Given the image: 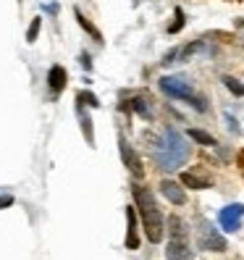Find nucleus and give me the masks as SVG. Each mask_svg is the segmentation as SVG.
Instances as JSON below:
<instances>
[{
	"label": "nucleus",
	"instance_id": "nucleus-1",
	"mask_svg": "<svg viewBox=\"0 0 244 260\" xmlns=\"http://www.w3.org/2000/svg\"><path fill=\"white\" fill-rule=\"evenodd\" d=\"M150 142H152L150 145L152 158H155V163L163 168V171H176V168L184 166L187 158H189V145L176 129H165L160 140L152 137Z\"/></svg>",
	"mask_w": 244,
	"mask_h": 260
},
{
	"label": "nucleus",
	"instance_id": "nucleus-2",
	"mask_svg": "<svg viewBox=\"0 0 244 260\" xmlns=\"http://www.w3.org/2000/svg\"><path fill=\"white\" fill-rule=\"evenodd\" d=\"M134 205L140 210V218H142V226H145V234L152 244H158L163 239V232H165V218L155 203V194H152L147 187L136 184L134 187Z\"/></svg>",
	"mask_w": 244,
	"mask_h": 260
},
{
	"label": "nucleus",
	"instance_id": "nucleus-3",
	"mask_svg": "<svg viewBox=\"0 0 244 260\" xmlns=\"http://www.w3.org/2000/svg\"><path fill=\"white\" fill-rule=\"evenodd\" d=\"M168 232H171V239H168V247H165V257L168 260H192L187 223L179 216H171L168 218Z\"/></svg>",
	"mask_w": 244,
	"mask_h": 260
},
{
	"label": "nucleus",
	"instance_id": "nucleus-4",
	"mask_svg": "<svg viewBox=\"0 0 244 260\" xmlns=\"http://www.w3.org/2000/svg\"><path fill=\"white\" fill-rule=\"evenodd\" d=\"M197 247L207 252H223L228 244H226V237L210 221H200V226H197Z\"/></svg>",
	"mask_w": 244,
	"mask_h": 260
},
{
	"label": "nucleus",
	"instance_id": "nucleus-5",
	"mask_svg": "<svg viewBox=\"0 0 244 260\" xmlns=\"http://www.w3.org/2000/svg\"><path fill=\"white\" fill-rule=\"evenodd\" d=\"M160 89H163L168 98H173V100H187V103H189V100L194 98L189 82L181 79V76H163V79H160Z\"/></svg>",
	"mask_w": 244,
	"mask_h": 260
},
{
	"label": "nucleus",
	"instance_id": "nucleus-6",
	"mask_svg": "<svg viewBox=\"0 0 244 260\" xmlns=\"http://www.w3.org/2000/svg\"><path fill=\"white\" fill-rule=\"evenodd\" d=\"M118 150H121V160H124V166L131 171V176H134V179H142V176H145L142 160H140V155H136L134 147L124 140V137H118Z\"/></svg>",
	"mask_w": 244,
	"mask_h": 260
},
{
	"label": "nucleus",
	"instance_id": "nucleus-7",
	"mask_svg": "<svg viewBox=\"0 0 244 260\" xmlns=\"http://www.w3.org/2000/svg\"><path fill=\"white\" fill-rule=\"evenodd\" d=\"M241 218H244V205H228V208H223L221 213H218V221H221V226L226 229V232H239L241 229Z\"/></svg>",
	"mask_w": 244,
	"mask_h": 260
},
{
	"label": "nucleus",
	"instance_id": "nucleus-8",
	"mask_svg": "<svg viewBox=\"0 0 244 260\" xmlns=\"http://www.w3.org/2000/svg\"><path fill=\"white\" fill-rule=\"evenodd\" d=\"M160 192H163L165 200L173 203V205H184L187 203V192H184V187H181L179 181H171V179L160 181Z\"/></svg>",
	"mask_w": 244,
	"mask_h": 260
},
{
	"label": "nucleus",
	"instance_id": "nucleus-9",
	"mask_svg": "<svg viewBox=\"0 0 244 260\" xmlns=\"http://www.w3.org/2000/svg\"><path fill=\"white\" fill-rule=\"evenodd\" d=\"M66 82H68V74H66L63 66H53V69L48 71V87L53 89L55 95H58V92H63Z\"/></svg>",
	"mask_w": 244,
	"mask_h": 260
},
{
	"label": "nucleus",
	"instance_id": "nucleus-10",
	"mask_svg": "<svg viewBox=\"0 0 244 260\" xmlns=\"http://www.w3.org/2000/svg\"><path fill=\"white\" fill-rule=\"evenodd\" d=\"M126 250H136L140 247V237H136V210L126 208Z\"/></svg>",
	"mask_w": 244,
	"mask_h": 260
},
{
	"label": "nucleus",
	"instance_id": "nucleus-11",
	"mask_svg": "<svg viewBox=\"0 0 244 260\" xmlns=\"http://www.w3.org/2000/svg\"><path fill=\"white\" fill-rule=\"evenodd\" d=\"M129 108H131L134 113H140L145 121H152V116H155V111H152V100H150V98H145V95L134 98V100L129 103Z\"/></svg>",
	"mask_w": 244,
	"mask_h": 260
},
{
	"label": "nucleus",
	"instance_id": "nucleus-12",
	"mask_svg": "<svg viewBox=\"0 0 244 260\" xmlns=\"http://www.w3.org/2000/svg\"><path fill=\"white\" fill-rule=\"evenodd\" d=\"M74 16H76V21H79V26H82L84 32H87L89 37H92L95 42H102V35H100V29H97V26H95L92 21H89V19L84 16V13H82L79 8H74Z\"/></svg>",
	"mask_w": 244,
	"mask_h": 260
},
{
	"label": "nucleus",
	"instance_id": "nucleus-13",
	"mask_svg": "<svg viewBox=\"0 0 244 260\" xmlns=\"http://www.w3.org/2000/svg\"><path fill=\"white\" fill-rule=\"evenodd\" d=\"M181 184H187V187H192V189H207V187H210V181L202 179V176H197V174L184 171V174H181Z\"/></svg>",
	"mask_w": 244,
	"mask_h": 260
},
{
	"label": "nucleus",
	"instance_id": "nucleus-14",
	"mask_svg": "<svg viewBox=\"0 0 244 260\" xmlns=\"http://www.w3.org/2000/svg\"><path fill=\"white\" fill-rule=\"evenodd\" d=\"M189 140H194L197 145H205V147H216V140L202 129H189Z\"/></svg>",
	"mask_w": 244,
	"mask_h": 260
},
{
	"label": "nucleus",
	"instance_id": "nucleus-15",
	"mask_svg": "<svg viewBox=\"0 0 244 260\" xmlns=\"http://www.w3.org/2000/svg\"><path fill=\"white\" fill-rule=\"evenodd\" d=\"M82 132H84V137H87V145L95 147V129H92V118H89L87 111L82 113Z\"/></svg>",
	"mask_w": 244,
	"mask_h": 260
},
{
	"label": "nucleus",
	"instance_id": "nucleus-16",
	"mask_svg": "<svg viewBox=\"0 0 244 260\" xmlns=\"http://www.w3.org/2000/svg\"><path fill=\"white\" fill-rule=\"evenodd\" d=\"M76 103L87 105V108H100V100L92 92H84V89H82V92H76Z\"/></svg>",
	"mask_w": 244,
	"mask_h": 260
},
{
	"label": "nucleus",
	"instance_id": "nucleus-17",
	"mask_svg": "<svg viewBox=\"0 0 244 260\" xmlns=\"http://www.w3.org/2000/svg\"><path fill=\"white\" fill-rule=\"evenodd\" d=\"M181 29H184V11L176 8L173 11V24L168 26V35H176V32H181Z\"/></svg>",
	"mask_w": 244,
	"mask_h": 260
},
{
	"label": "nucleus",
	"instance_id": "nucleus-18",
	"mask_svg": "<svg viewBox=\"0 0 244 260\" xmlns=\"http://www.w3.org/2000/svg\"><path fill=\"white\" fill-rule=\"evenodd\" d=\"M40 26H42V19H32V24H29V29H26V42H34L37 40Z\"/></svg>",
	"mask_w": 244,
	"mask_h": 260
},
{
	"label": "nucleus",
	"instance_id": "nucleus-19",
	"mask_svg": "<svg viewBox=\"0 0 244 260\" xmlns=\"http://www.w3.org/2000/svg\"><path fill=\"white\" fill-rule=\"evenodd\" d=\"M223 84H226L228 89H231L234 95H244V84H239V82L234 79V76H223Z\"/></svg>",
	"mask_w": 244,
	"mask_h": 260
},
{
	"label": "nucleus",
	"instance_id": "nucleus-20",
	"mask_svg": "<svg viewBox=\"0 0 244 260\" xmlns=\"http://www.w3.org/2000/svg\"><path fill=\"white\" fill-rule=\"evenodd\" d=\"M176 55H179V50L173 48V50H168V53H165V58L160 60V63H163V66H171V63H173V60H176Z\"/></svg>",
	"mask_w": 244,
	"mask_h": 260
},
{
	"label": "nucleus",
	"instance_id": "nucleus-21",
	"mask_svg": "<svg viewBox=\"0 0 244 260\" xmlns=\"http://www.w3.org/2000/svg\"><path fill=\"white\" fill-rule=\"evenodd\" d=\"M197 50H202V42H192V45H187V48H184V55L189 58V55L197 53Z\"/></svg>",
	"mask_w": 244,
	"mask_h": 260
},
{
	"label": "nucleus",
	"instance_id": "nucleus-22",
	"mask_svg": "<svg viewBox=\"0 0 244 260\" xmlns=\"http://www.w3.org/2000/svg\"><path fill=\"white\" fill-rule=\"evenodd\" d=\"M79 63H82V69H84V71H92V60H89V55H87V53H82V55H79Z\"/></svg>",
	"mask_w": 244,
	"mask_h": 260
},
{
	"label": "nucleus",
	"instance_id": "nucleus-23",
	"mask_svg": "<svg viewBox=\"0 0 244 260\" xmlns=\"http://www.w3.org/2000/svg\"><path fill=\"white\" fill-rule=\"evenodd\" d=\"M226 124H228V129H231L234 134H239V126H236V121H234V116H228V113H226Z\"/></svg>",
	"mask_w": 244,
	"mask_h": 260
},
{
	"label": "nucleus",
	"instance_id": "nucleus-24",
	"mask_svg": "<svg viewBox=\"0 0 244 260\" xmlns=\"http://www.w3.org/2000/svg\"><path fill=\"white\" fill-rule=\"evenodd\" d=\"M8 205H13V197H11V194L0 197V208H8Z\"/></svg>",
	"mask_w": 244,
	"mask_h": 260
},
{
	"label": "nucleus",
	"instance_id": "nucleus-25",
	"mask_svg": "<svg viewBox=\"0 0 244 260\" xmlns=\"http://www.w3.org/2000/svg\"><path fill=\"white\" fill-rule=\"evenodd\" d=\"M45 11H48V13H58V6H55V3H50V6H45Z\"/></svg>",
	"mask_w": 244,
	"mask_h": 260
}]
</instances>
